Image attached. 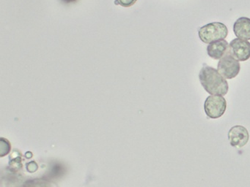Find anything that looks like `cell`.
<instances>
[{
    "instance_id": "cell-6",
    "label": "cell",
    "mask_w": 250,
    "mask_h": 187,
    "mask_svg": "<svg viewBox=\"0 0 250 187\" xmlns=\"http://www.w3.org/2000/svg\"><path fill=\"white\" fill-rule=\"evenodd\" d=\"M228 139L232 147L242 148L248 143L250 134L248 130L243 126H234L228 132Z\"/></svg>"
},
{
    "instance_id": "cell-2",
    "label": "cell",
    "mask_w": 250,
    "mask_h": 187,
    "mask_svg": "<svg viewBox=\"0 0 250 187\" xmlns=\"http://www.w3.org/2000/svg\"><path fill=\"white\" fill-rule=\"evenodd\" d=\"M228 35V27L225 23L221 22H212L198 29L200 40L206 44L225 39Z\"/></svg>"
},
{
    "instance_id": "cell-9",
    "label": "cell",
    "mask_w": 250,
    "mask_h": 187,
    "mask_svg": "<svg viewBox=\"0 0 250 187\" xmlns=\"http://www.w3.org/2000/svg\"><path fill=\"white\" fill-rule=\"evenodd\" d=\"M137 0H117L115 3L124 7H129L134 5L137 2Z\"/></svg>"
},
{
    "instance_id": "cell-3",
    "label": "cell",
    "mask_w": 250,
    "mask_h": 187,
    "mask_svg": "<svg viewBox=\"0 0 250 187\" xmlns=\"http://www.w3.org/2000/svg\"><path fill=\"white\" fill-rule=\"evenodd\" d=\"M226 109V99L221 95H210L205 101V112L210 118L216 119L220 118L224 115Z\"/></svg>"
},
{
    "instance_id": "cell-5",
    "label": "cell",
    "mask_w": 250,
    "mask_h": 187,
    "mask_svg": "<svg viewBox=\"0 0 250 187\" xmlns=\"http://www.w3.org/2000/svg\"><path fill=\"white\" fill-rule=\"evenodd\" d=\"M228 52L238 61H247L250 58V42L235 38L229 43Z\"/></svg>"
},
{
    "instance_id": "cell-8",
    "label": "cell",
    "mask_w": 250,
    "mask_h": 187,
    "mask_svg": "<svg viewBox=\"0 0 250 187\" xmlns=\"http://www.w3.org/2000/svg\"><path fill=\"white\" fill-rule=\"evenodd\" d=\"M234 34L240 39L250 40V19L241 17L235 20L233 25Z\"/></svg>"
},
{
    "instance_id": "cell-7",
    "label": "cell",
    "mask_w": 250,
    "mask_h": 187,
    "mask_svg": "<svg viewBox=\"0 0 250 187\" xmlns=\"http://www.w3.org/2000/svg\"><path fill=\"white\" fill-rule=\"evenodd\" d=\"M229 50V44L225 39L216 41L207 47L208 55L213 59H221Z\"/></svg>"
},
{
    "instance_id": "cell-10",
    "label": "cell",
    "mask_w": 250,
    "mask_h": 187,
    "mask_svg": "<svg viewBox=\"0 0 250 187\" xmlns=\"http://www.w3.org/2000/svg\"><path fill=\"white\" fill-rule=\"evenodd\" d=\"M61 2L64 3V4H70V3L76 2L78 0H60Z\"/></svg>"
},
{
    "instance_id": "cell-4",
    "label": "cell",
    "mask_w": 250,
    "mask_h": 187,
    "mask_svg": "<svg viewBox=\"0 0 250 187\" xmlns=\"http://www.w3.org/2000/svg\"><path fill=\"white\" fill-rule=\"evenodd\" d=\"M217 70L225 79H232L239 73L241 64L228 52L219 60Z\"/></svg>"
},
{
    "instance_id": "cell-1",
    "label": "cell",
    "mask_w": 250,
    "mask_h": 187,
    "mask_svg": "<svg viewBox=\"0 0 250 187\" xmlns=\"http://www.w3.org/2000/svg\"><path fill=\"white\" fill-rule=\"evenodd\" d=\"M199 79L205 90L211 95L225 96L229 90L228 81L217 70L204 64L199 73Z\"/></svg>"
}]
</instances>
